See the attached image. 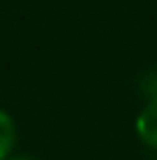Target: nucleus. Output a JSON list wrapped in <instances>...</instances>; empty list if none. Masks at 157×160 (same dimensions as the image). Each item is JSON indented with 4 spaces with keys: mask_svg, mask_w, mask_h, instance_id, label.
Listing matches in <instances>:
<instances>
[{
    "mask_svg": "<svg viewBox=\"0 0 157 160\" xmlns=\"http://www.w3.org/2000/svg\"><path fill=\"white\" fill-rule=\"evenodd\" d=\"M134 130L145 146L157 148V100L145 102V107L139 112L136 121H134Z\"/></svg>",
    "mask_w": 157,
    "mask_h": 160,
    "instance_id": "obj_1",
    "label": "nucleus"
},
{
    "mask_svg": "<svg viewBox=\"0 0 157 160\" xmlns=\"http://www.w3.org/2000/svg\"><path fill=\"white\" fill-rule=\"evenodd\" d=\"M14 146H16V123L12 114L0 107V160L14 156Z\"/></svg>",
    "mask_w": 157,
    "mask_h": 160,
    "instance_id": "obj_2",
    "label": "nucleus"
},
{
    "mask_svg": "<svg viewBox=\"0 0 157 160\" xmlns=\"http://www.w3.org/2000/svg\"><path fill=\"white\" fill-rule=\"evenodd\" d=\"M141 93L148 100H157V70H150L141 79Z\"/></svg>",
    "mask_w": 157,
    "mask_h": 160,
    "instance_id": "obj_3",
    "label": "nucleus"
},
{
    "mask_svg": "<svg viewBox=\"0 0 157 160\" xmlns=\"http://www.w3.org/2000/svg\"><path fill=\"white\" fill-rule=\"evenodd\" d=\"M7 160H39V158H35V156H9Z\"/></svg>",
    "mask_w": 157,
    "mask_h": 160,
    "instance_id": "obj_4",
    "label": "nucleus"
}]
</instances>
